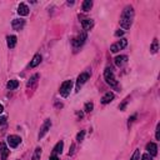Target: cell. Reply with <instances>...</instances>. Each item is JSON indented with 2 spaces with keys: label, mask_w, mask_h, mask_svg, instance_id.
I'll list each match as a JSON object with an SVG mask.
<instances>
[{
  "label": "cell",
  "mask_w": 160,
  "mask_h": 160,
  "mask_svg": "<svg viewBox=\"0 0 160 160\" xmlns=\"http://www.w3.org/2000/svg\"><path fill=\"white\" fill-rule=\"evenodd\" d=\"M9 151L10 150L8 149L5 143H0V155H1L3 160H6V158H8V155H9Z\"/></svg>",
  "instance_id": "obj_11"
},
{
  "label": "cell",
  "mask_w": 160,
  "mask_h": 160,
  "mask_svg": "<svg viewBox=\"0 0 160 160\" xmlns=\"http://www.w3.org/2000/svg\"><path fill=\"white\" fill-rule=\"evenodd\" d=\"M85 39H86V35L84 34V33H83V34H81V35H79L78 38L73 39V45H74L75 48H79V46H81L83 44H84Z\"/></svg>",
  "instance_id": "obj_8"
},
{
  "label": "cell",
  "mask_w": 160,
  "mask_h": 160,
  "mask_svg": "<svg viewBox=\"0 0 160 160\" xmlns=\"http://www.w3.org/2000/svg\"><path fill=\"white\" fill-rule=\"evenodd\" d=\"M150 50H151V53H156L159 50V45H158V39H154V41H153V44L150 46Z\"/></svg>",
  "instance_id": "obj_21"
},
{
  "label": "cell",
  "mask_w": 160,
  "mask_h": 160,
  "mask_svg": "<svg viewBox=\"0 0 160 160\" xmlns=\"http://www.w3.org/2000/svg\"><path fill=\"white\" fill-rule=\"evenodd\" d=\"M146 150L149 151V154L153 155V156H155L156 154H158V146H156L155 143H149L146 145Z\"/></svg>",
  "instance_id": "obj_13"
},
{
  "label": "cell",
  "mask_w": 160,
  "mask_h": 160,
  "mask_svg": "<svg viewBox=\"0 0 160 160\" xmlns=\"http://www.w3.org/2000/svg\"><path fill=\"white\" fill-rule=\"evenodd\" d=\"M40 156H41V148H36L33 155V160H40Z\"/></svg>",
  "instance_id": "obj_22"
},
{
  "label": "cell",
  "mask_w": 160,
  "mask_h": 160,
  "mask_svg": "<svg viewBox=\"0 0 160 160\" xmlns=\"http://www.w3.org/2000/svg\"><path fill=\"white\" fill-rule=\"evenodd\" d=\"M8 46L9 48H14V46L16 45V36L15 35H10L8 36Z\"/></svg>",
  "instance_id": "obj_18"
},
{
  "label": "cell",
  "mask_w": 160,
  "mask_h": 160,
  "mask_svg": "<svg viewBox=\"0 0 160 160\" xmlns=\"http://www.w3.org/2000/svg\"><path fill=\"white\" fill-rule=\"evenodd\" d=\"M84 135H85V132H84V130H81V132L78 134V136H76V140H78L79 143H80V141H83V139H84Z\"/></svg>",
  "instance_id": "obj_26"
},
{
  "label": "cell",
  "mask_w": 160,
  "mask_h": 160,
  "mask_svg": "<svg viewBox=\"0 0 160 160\" xmlns=\"http://www.w3.org/2000/svg\"><path fill=\"white\" fill-rule=\"evenodd\" d=\"M39 79V74H35V75H33L31 78H30V80L28 81V86H31L34 83H36V80Z\"/></svg>",
  "instance_id": "obj_23"
},
{
  "label": "cell",
  "mask_w": 160,
  "mask_h": 160,
  "mask_svg": "<svg viewBox=\"0 0 160 160\" xmlns=\"http://www.w3.org/2000/svg\"><path fill=\"white\" fill-rule=\"evenodd\" d=\"M89 78H90V73H83V74L79 75L78 80H76V92H79L80 86L83 84H85L86 80H89Z\"/></svg>",
  "instance_id": "obj_5"
},
{
  "label": "cell",
  "mask_w": 160,
  "mask_h": 160,
  "mask_svg": "<svg viewBox=\"0 0 160 160\" xmlns=\"http://www.w3.org/2000/svg\"><path fill=\"white\" fill-rule=\"evenodd\" d=\"M63 148H64V143L63 141H59L55 146L53 149V155H56V154H61V151H63Z\"/></svg>",
  "instance_id": "obj_17"
},
{
  "label": "cell",
  "mask_w": 160,
  "mask_h": 160,
  "mask_svg": "<svg viewBox=\"0 0 160 160\" xmlns=\"http://www.w3.org/2000/svg\"><path fill=\"white\" fill-rule=\"evenodd\" d=\"M141 160H151V155L149 154V153L148 154H144L143 156H141Z\"/></svg>",
  "instance_id": "obj_27"
},
{
  "label": "cell",
  "mask_w": 160,
  "mask_h": 160,
  "mask_svg": "<svg viewBox=\"0 0 160 160\" xmlns=\"http://www.w3.org/2000/svg\"><path fill=\"white\" fill-rule=\"evenodd\" d=\"M3 110H4V106H3V105L0 104V114H1V113H3Z\"/></svg>",
  "instance_id": "obj_34"
},
{
  "label": "cell",
  "mask_w": 160,
  "mask_h": 160,
  "mask_svg": "<svg viewBox=\"0 0 160 160\" xmlns=\"http://www.w3.org/2000/svg\"><path fill=\"white\" fill-rule=\"evenodd\" d=\"M126 61H128V56H125V55H120V56H116L115 58V65L116 66H123Z\"/></svg>",
  "instance_id": "obj_14"
},
{
  "label": "cell",
  "mask_w": 160,
  "mask_h": 160,
  "mask_svg": "<svg viewBox=\"0 0 160 160\" xmlns=\"http://www.w3.org/2000/svg\"><path fill=\"white\" fill-rule=\"evenodd\" d=\"M50 126H52V120H50V119H46L45 121H44V124H43V126H41V129H40V133H39V135H38L39 139L44 138L45 134L49 132Z\"/></svg>",
  "instance_id": "obj_6"
},
{
  "label": "cell",
  "mask_w": 160,
  "mask_h": 160,
  "mask_svg": "<svg viewBox=\"0 0 160 160\" xmlns=\"http://www.w3.org/2000/svg\"><path fill=\"white\" fill-rule=\"evenodd\" d=\"M71 86H73V81H71V80H66V81H64L63 84H61V86H60V90H59L60 95L64 96V98H66L69 94H70Z\"/></svg>",
  "instance_id": "obj_3"
},
{
  "label": "cell",
  "mask_w": 160,
  "mask_h": 160,
  "mask_svg": "<svg viewBox=\"0 0 160 160\" xmlns=\"http://www.w3.org/2000/svg\"><path fill=\"white\" fill-rule=\"evenodd\" d=\"M113 99H114V94H113L111 92H108L103 98H101V103H103V104H109L110 101H113Z\"/></svg>",
  "instance_id": "obj_15"
},
{
  "label": "cell",
  "mask_w": 160,
  "mask_h": 160,
  "mask_svg": "<svg viewBox=\"0 0 160 160\" xmlns=\"http://www.w3.org/2000/svg\"><path fill=\"white\" fill-rule=\"evenodd\" d=\"M125 105H126V101H124L121 105H120V110H124V108H125Z\"/></svg>",
  "instance_id": "obj_33"
},
{
  "label": "cell",
  "mask_w": 160,
  "mask_h": 160,
  "mask_svg": "<svg viewBox=\"0 0 160 160\" xmlns=\"http://www.w3.org/2000/svg\"><path fill=\"white\" fill-rule=\"evenodd\" d=\"M92 6H93L92 0H85V1L83 3V10H84V12H89V10L92 9Z\"/></svg>",
  "instance_id": "obj_20"
},
{
  "label": "cell",
  "mask_w": 160,
  "mask_h": 160,
  "mask_svg": "<svg viewBox=\"0 0 160 160\" xmlns=\"http://www.w3.org/2000/svg\"><path fill=\"white\" fill-rule=\"evenodd\" d=\"M135 118H136V115H133V116H132V118H130V119H129V124H132V123L134 121V119H135Z\"/></svg>",
  "instance_id": "obj_32"
},
{
  "label": "cell",
  "mask_w": 160,
  "mask_h": 160,
  "mask_svg": "<svg viewBox=\"0 0 160 160\" xmlns=\"http://www.w3.org/2000/svg\"><path fill=\"white\" fill-rule=\"evenodd\" d=\"M126 44H128V40L126 39H121L120 41H116L115 44H113L110 46V52L111 53H118L119 50H121V49H124Z\"/></svg>",
  "instance_id": "obj_4"
},
{
  "label": "cell",
  "mask_w": 160,
  "mask_h": 160,
  "mask_svg": "<svg viewBox=\"0 0 160 160\" xmlns=\"http://www.w3.org/2000/svg\"><path fill=\"white\" fill-rule=\"evenodd\" d=\"M140 159V150L139 149H136L135 151H134V154H133V156H132V159L130 160H139Z\"/></svg>",
  "instance_id": "obj_24"
},
{
  "label": "cell",
  "mask_w": 160,
  "mask_h": 160,
  "mask_svg": "<svg viewBox=\"0 0 160 160\" xmlns=\"http://www.w3.org/2000/svg\"><path fill=\"white\" fill-rule=\"evenodd\" d=\"M12 25H13L14 30H21V29L24 28V25H25V20L24 19H14Z\"/></svg>",
  "instance_id": "obj_10"
},
{
  "label": "cell",
  "mask_w": 160,
  "mask_h": 160,
  "mask_svg": "<svg viewBox=\"0 0 160 160\" xmlns=\"http://www.w3.org/2000/svg\"><path fill=\"white\" fill-rule=\"evenodd\" d=\"M50 160H59V158H58V155H52L50 156Z\"/></svg>",
  "instance_id": "obj_31"
},
{
  "label": "cell",
  "mask_w": 160,
  "mask_h": 160,
  "mask_svg": "<svg viewBox=\"0 0 160 160\" xmlns=\"http://www.w3.org/2000/svg\"><path fill=\"white\" fill-rule=\"evenodd\" d=\"M156 140H159L160 139V125L158 124V126H156Z\"/></svg>",
  "instance_id": "obj_28"
},
{
  "label": "cell",
  "mask_w": 160,
  "mask_h": 160,
  "mask_svg": "<svg viewBox=\"0 0 160 160\" xmlns=\"http://www.w3.org/2000/svg\"><path fill=\"white\" fill-rule=\"evenodd\" d=\"M81 25H83V29H84V30H90V29L94 26V21H93V19L86 18V19L81 20Z\"/></svg>",
  "instance_id": "obj_12"
},
{
  "label": "cell",
  "mask_w": 160,
  "mask_h": 160,
  "mask_svg": "<svg viewBox=\"0 0 160 160\" xmlns=\"http://www.w3.org/2000/svg\"><path fill=\"white\" fill-rule=\"evenodd\" d=\"M93 108H94V104L93 103H86L85 104V111L86 113H90L93 110Z\"/></svg>",
  "instance_id": "obj_25"
},
{
  "label": "cell",
  "mask_w": 160,
  "mask_h": 160,
  "mask_svg": "<svg viewBox=\"0 0 160 160\" xmlns=\"http://www.w3.org/2000/svg\"><path fill=\"white\" fill-rule=\"evenodd\" d=\"M18 14L21 16H26L29 14V6L24 3H20L19 6H18Z\"/></svg>",
  "instance_id": "obj_9"
},
{
  "label": "cell",
  "mask_w": 160,
  "mask_h": 160,
  "mask_svg": "<svg viewBox=\"0 0 160 160\" xmlns=\"http://www.w3.org/2000/svg\"><path fill=\"white\" fill-rule=\"evenodd\" d=\"M40 61H41V55H40V54H35L34 58H33V60H31V63H30V68L38 66L40 64Z\"/></svg>",
  "instance_id": "obj_16"
},
{
  "label": "cell",
  "mask_w": 160,
  "mask_h": 160,
  "mask_svg": "<svg viewBox=\"0 0 160 160\" xmlns=\"http://www.w3.org/2000/svg\"><path fill=\"white\" fill-rule=\"evenodd\" d=\"M123 34H124V31H123V30H118V31L115 33V35H116V36H121Z\"/></svg>",
  "instance_id": "obj_30"
},
{
  "label": "cell",
  "mask_w": 160,
  "mask_h": 160,
  "mask_svg": "<svg viewBox=\"0 0 160 160\" xmlns=\"http://www.w3.org/2000/svg\"><path fill=\"white\" fill-rule=\"evenodd\" d=\"M6 123V116H1L0 118V125H4Z\"/></svg>",
  "instance_id": "obj_29"
},
{
  "label": "cell",
  "mask_w": 160,
  "mask_h": 160,
  "mask_svg": "<svg viewBox=\"0 0 160 160\" xmlns=\"http://www.w3.org/2000/svg\"><path fill=\"white\" fill-rule=\"evenodd\" d=\"M18 86H19V81L18 80H9L8 81V89H10V90H14V89H16Z\"/></svg>",
  "instance_id": "obj_19"
},
{
  "label": "cell",
  "mask_w": 160,
  "mask_h": 160,
  "mask_svg": "<svg viewBox=\"0 0 160 160\" xmlns=\"http://www.w3.org/2000/svg\"><path fill=\"white\" fill-rule=\"evenodd\" d=\"M104 78H105L106 83L111 86V88L119 89V84H118V81L115 80V76H114V73H113V69H111V68H106V69H105V71H104Z\"/></svg>",
  "instance_id": "obj_2"
},
{
  "label": "cell",
  "mask_w": 160,
  "mask_h": 160,
  "mask_svg": "<svg viewBox=\"0 0 160 160\" xmlns=\"http://www.w3.org/2000/svg\"><path fill=\"white\" fill-rule=\"evenodd\" d=\"M134 19V9L133 6H125L120 16V25L124 29H130Z\"/></svg>",
  "instance_id": "obj_1"
},
{
  "label": "cell",
  "mask_w": 160,
  "mask_h": 160,
  "mask_svg": "<svg viewBox=\"0 0 160 160\" xmlns=\"http://www.w3.org/2000/svg\"><path fill=\"white\" fill-rule=\"evenodd\" d=\"M21 143V138L18 135H9L8 136V144L10 148H16Z\"/></svg>",
  "instance_id": "obj_7"
}]
</instances>
